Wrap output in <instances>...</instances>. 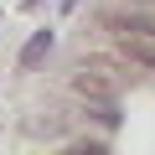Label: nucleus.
<instances>
[{"label": "nucleus", "mask_w": 155, "mask_h": 155, "mask_svg": "<svg viewBox=\"0 0 155 155\" xmlns=\"http://www.w3.org/2000/svg\"><path fill=\"white\" fill-rule=\"evenodd\" d=\"M72 88L83 93V98H114V78L104 67H78L72 72Z\"/></svg>", "instance_id": "1"}, {"label": "nucleus", "mask_w": 155, "mask_h": 155, "mask_svg": "<svg viewBox=\"0 0 155 155\" xmlns=\"http://www.w3.org/2000/svg\"><path fill=\"white\" fill-rule=\"evenodd\" d=\"M124 57L155 72V41H150V36H124Z\"/></svg>", "instance_id": "2"}, {"label": "nucleus", "mask_w": 155, "mask_h": 155, "mask_svg": "<svg viewBox=\"0 0 155 155\" xmlns=\"http://www.w3.org/2000/svg\"><path fill=\"white\" fill-rule=\"evenodd\" d=\"M47 52H52V31H36V36H31V41L21 47V57H16V62H21V67H36V62H41Z\"/></svg>", "instance_id": "3"}, {"label": "nucleus", "mask_w": 155, "mask_h": 155, "mask_svg": "<svg viewBox=\"0 0 155 155\" xmlns=\"http://www.w3.org/2000/svg\"><path fill=\"white\" fill-rule=\"evenodd\" d=\"M88 114H93L104 129H119V98H88Z\"/></svg>", "instance_id": "4"}, {"label": "nucleus", "mask_w": 155, "mask_h": 155, "mask_svg": "<svg viewBox=\"0 0 155 155\" xmlns=\"http://www.w3.org/2000/svg\"><path fill=\"white\" fill-rule=\"evenodd\" d=\"M21 5H26V11H36V5H41V0H21Z\"/></svg>", "instance_id": "5"}, {"label": "nucleus", "mask_w": 155, "mask_h": 155, "mask_svg": "<svg viewBox=\"0 0 155 155\" xmlns=\"http://www.w3.org/2000/svg\"><path fill=\"white\" fill-rule=\"evenodd\" d=\"M62 11H78V0H62Z\"/></svg>", "instance_id": "6"}]
</instances>
